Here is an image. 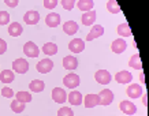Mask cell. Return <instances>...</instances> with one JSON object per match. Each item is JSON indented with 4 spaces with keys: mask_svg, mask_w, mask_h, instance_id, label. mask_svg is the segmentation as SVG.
<instances>
[{
    "mask_svg": "<svg viewBox=\"0 0 149 116\" xmlns=\"http://www.w3.org/2000/svg\"><path fill=\"white\" fill-rule=\"evenodd\" d=\"M79 82H81L79 75H77L75 72H70L63 78V85L66 88H68V89H75L79 85Z\"/></svg>",
    "mask_w": 149,
    "mask_h": 116,
    "instance_id": "6da1fadb",
    "label": "cell"
},
{
    "mask_svg": "<svg viewBox=\"0 0 149 116\" xmlns=\"http://www.w3.org/2000/svg\"><path fill=\"white\" fill-rule=\"evenodd\" d=\"M13 68L15 72H19V74H26L29 71V62L26 59L19 58L17 60L13 62Z\"/></svg>",
    "mask_w": 149,
    "mask_h": 116,
    "instance_id": "7a4b0ae2",
    "label": "cell"
},
{
    "mask_svg": "<svg viewBox=\"0 0 149 116\" xmlns=\"http://www.w3.org/2000/svg\"><path fill=\"white\" fill-rule=\"evenodd\" d=\"M23 52L27 58H37L40 55V49L33 41H27L26 44L23 45Z\"/></svg>",
    "mask_w": 149,
    "mask_h": 116,
    "instance_id": "3957f363",
    "label": "cell"
},
{
    "mask_svg": "<svg viewBox=\"0 0 149 116\" xmlns=\"http://www.w3.org/2000/svg\"><path fill=\"white\" fill-rule=\"evenodd\" d=\"M37 71L40 72V74H47V72H51L52 71V68H54V62L51 60V59L45 58L40 60V62L37 63Z\"/></svg>",
    "mask_w": 149,
    "mask_h": 116,
    "instance_id": "277c9868",
    "label": "cell"
},
{
    "mask_svg": "<svg viewBox=\"0 0 149 116\" xmlns=\"http://www.w3.org/2000/svg\"><path fill=\"white\" fill-rule=\"evenodd\" d=\"M95 79L97 81V83H101V85H108L112 76L107 70H99V71L95 74Z\"/></svg>",
    "mask_w": 149,
    "mask_h": 116,
    "instance_id": "5b68a950",
    "label": "cell"
},
{
    "mask_svg": "<svg viewBox=\"0 0 149 116\" xmlns=\"http://www.w3.org/2000/svg\"><path fill=\"white\" fill-rule=\"evenodd\" d=\"M99 98H100V104L101 105H109V104L113 101V93H112V90H109V89H104L101 90L99 93Z\"/></svg>",
    "mask_w": 149,
    "mask_h": 116,
    "instance_id": "8992f818",
    "label": "cell"
},
{
    "mask_svg": "<svg viewBox=\"0 0 149 116\" xmlns=\"http://www.w3.org/2000/svg\"><path fill=\"white\" fill-rule=\"evenodd\" d=\"M52 98H54L55 103L64 104L66 100H67V93L62 88H54V90H52Z\"/></svg>",
    "mask_w": 149,
    "mask_h": 116,
    "instance_id": "52a82bcc",
    "label": "cell"
},
{
    "mask_svg": "<svg viewBox=\"0 0 149 116\" xmlns=\"http://www.w3.org/2000/svg\"><path fill=\"white\" fill-rule=\"evenodd\" d=\"M23 21H25L26 25H37L38 21H40V14H38V11L30 10L23 15Z\"/></svg>",
    "mask_w": 149,
    "mask_h": 116,
    "instance_id": "ba28073f",
    "label": "cell"
},
{
    "mask_svg": "<svg viewBox=\"0 0 149 116\" xmlns=\"http://www.w3.org/2000/svg\"><path fill=\"white\" fill-rule=\"evenodd\" d=\"M115 81H116L118 83L126 85V83H130L131 81H133V75H131V72L126 71V70H122V71L116 72V75H115Z\"/></svg>",
    "mask_w": 149,
    "mask_h": 116,
    "instance_id": "9c48e42d",
    "label": "cell"
},
{
    "mask_svg": "<svg viewBox=\"0 0 149 116\" xmlns=\"http://www.w3.org/2000/svg\"><path fill=\"white\" fill-rule=\"evenodd\" d=\"M68 49H70L71 52H74V53H81L82 51L85 49V42H84V40H81V38H74V40L70 41Z\"/></svg>",
    "mask_w": 149,
    "mask_h": 116,
    "instance_id": "30bf717a",
    "label": "cell"
},
{
    "mask_svg": "<svg viewBox=\"0 0 149 116\" xmlns=\"http://www.w3.org/2000/svg\"><path fill=\"white\" fill-rule=\"evenodd\" d=\"M126 93L130 98H138L142 96V88H141V85H138V83H131V85L127 88Z\"/></svg>",
    "mask_w": 149,
    "mask_h": 116,
    "instance_id": "8fae6325",
    "label": "cell"
},
{
    "mask_svg": "<svg viewBox=\"0 0 149 116\" xmlns=\"http://www.w3.org/2000/svg\"><path fill=\"white\" fill-rule=\"evenodd\" d=\"M126 48H127V42L123 38H118V40H115L111 44V49H112V52H115V53H123L126 51Z\"/></svg>",
    "mask_w": 149,
    "mask_h": 116,
    "instance_id": "7c38bea8",
    "label": "cell"
},
{
    "mask_svg": "<svg viewBox=\"0 0 149 116\" xmlns=\"http://www.w3.org/2000/svg\"><path fill=\"white\" fill-rule=\"evenodd\" d=\"M81 21H82V25L85 26H91L93 25L96 21V11L95 10H91V11H86V13L82 14L81 17Z\"/></svg>",
    "mask_w": 149,
    "mask_h": 116,
    "instance_id": "4fadbf2b",
    "label": "cell"
},
{
    "mask_svg": "<svg viewBox=\"0 0 149 116\" xmlns=\"http://www.w3.org/2000/svg\"><path fill=\"white\" fill-rule=\"evenodd\" d=\"M119 108H120V111H122L123 113H126V115H134L137 112V107L131 103V101H122V103L119 104Z\"/></svg>",
    "mask_w": 149,
    "mask_h": 116,
    "instance_id": "5bb4252c",
    "label": "cell"
},
{
    "mask_svg": "<svg viewBox=\"0 0 149 116\" xmlns=\"http://www.w3.org/2000/svg\"><path fill=\"white\" fill-rule=\"evenodd\" d=\"M63 31L68 36H72L78 31V23L74 21H67L63 23Z\"/></svg>",
    "mask_w": 149,
    "mask_h": 116,
    "instance_id": "9a60e30c",
    "label": "cell"
},
{
    "mask_svg": "<svg viewBox=\"0 0 149 116\" xmlns=\"http://www.w3.org/2000/svg\"><path fill=\"white\" fill-rule=\"evenodd\" d=\"M45 23H47V26H49V27L59 26V23H60V15L56 14V13L48 14L47 18H45Z\"/></svg>",
    "mask_w": 149,
    "mask_h": 116,
    "instance_id": "2e32d148",
    "label": "cell"
},
{
    "mask_svg": "<svg viewBox=\"0 0 149 116\" xmlns=\"http://www.w3.org/2000/svg\"><path fill=\"white\" fill-rule=\"evenodd\" d=\"M85 107L86 108H95L96 105H100V98L99 94H88L85 97Z\"/></svg>",
    "mask_w": 149,
    "mask_h": 116,
    "instance_id": "e0dca14e",
    "label": "cell"
},
{
    "mask_svg": "<svg viewBox=\"0 0 149 116\" xmlns=\"http://www.w3.org/2000/svg\"><path fill=\"white\" fill-rule=\"evenodd\" d=\"M63 67L66 70H75L78 67V59L75 56H66L63 59Z\"/></svg>",
    "mask_w": 149,
    "mask_h": 116,
    "instance_id": "ac0fdd59",
    "label": "cell"
},
{
    "mask_svg": "<svg viewBox=\"0 0 149 116\" xmlns=\"http://www.w3.org/2000/svg\"><path fill=\"white\" fill-rule=\"evenodd\" d=\"M103 34H104V27L101 26V25H95L93 29L91 30V33L86 36V40L92 41V40H95V38H97V37L103 36Z\"/></svg>",
    "mask_w": 149,
    "mask_h": 116,
    "instance_id": "d6986e66",
    "label": "cell"
},
{
    "mask_svg": "<svg viewBox=\"0 0 149 116\" xmlns=\"http://www.w3.org/2000/svg\"><path fill=\"white\" fill-rule=\"evenodd\" d=\"M22 25L18 22H13V23H10L8 25V34L11 37H18L22 34Z\"/></svg>",
    "mask_w": 149,
    "mask_h": 116,
    "instance_id": "ffe728a7",
    "label": "cell"
},
{
    "mask_svg": "<svg viewBox=\"0 0 149 116\" xmlns=\"http://www.w3.org/2000/svg\"><path fill=\"white\" fill-rule=\"evenodd\" d=\"M68 103L71 105H81L82 103V94L77 90H72L71 93H68Z\"/></svg>",
    "mask_w": 149,
    "mask_h": 116,
    "instance_id": "44dd1931",
    "label": "cell"
},
{
    "mask_svg": "<svg viewBox=\"0 0 149 116\" xmlns=\"http://www.w3.org/2000/svg\"><path fill=\"white\" fill-rule=\"evenodd\" d=\"M29 88H30V90L34 92V93H40V92L44 90L45 83H44V81H41V79H34L29 83Z\"/></svg>",
    "mask_w": 149,
    "mask_h": 116,
    "instance_id": "7402d4cb",
    "label": "cell"
},
{
    "mask_svg": "<svg viewBox=\"0 0 149 116\" xmlns=\"http://www.w3.org/2000/svg\"><path fill=\"white\" fill-rule=\"evenodd\" d=\"M42 52L47 56H54V55L58 53V45L55 44V42H47L42 47Z\"/></svg>",
    "mask_w": 149,
    "mask_h": 116,
    "instance_id": "603a6c76",
    "label": "cell"
},
{
    "mask_svg": "<svg viewBox=\"0 0 149 116\" xmlns=\"http://www.w3.org/2000/svg\"><path fill=\"white\" fill-rule=\"evenodd\" d=\"M118 34L120 36V38H125V37H130L131 36V30H130V26L129 23L125 22V23H120L118 26Z\"/></svg>",
    "mask_w": 149,
    "mask_h": 116,
    "instance_id": "cb8c5ba5",
    "label": "cell"
},
{
    "mask_svg": "<svg viewBox=\"0 0 149 116\" xmlns=\"http://www.w3.org/2000/svg\"><path fill=\"white\" fill-rule=\"evenodd\" d=\"M129 66L134 70H142V63H141V58L140 53H134L130 58V62H129Z\"/></svg>",
    "mask_w": 149,
    "mask_h": 116,
    "instance_id": "d4e9b609",
    "label": "cell"
},
{
    "mask_svg": "<svg viewBox=\"0 0 149 116\" xmlns=\"http://www.w3.org/2000/svg\"><path fill=\"white\" fill-rule=\"evenodd\" d=\"M93 6H95L93 0H79L77 3V7L81 10V11H84V13L93 10Z\"/></svg>",
    "mask_w": 149,
    "mask_h": 116,
    "instance_id": "484cf974",
    "label": "cell"
},
{
    "mask_svg": "<svg viewBox=\"0 0 149 116\" xmlns=\"http://www.w3.org/2000/svg\"><path fill=\"white\" fill-rule=\"evenodd\" d=\"M0 81L3 83H11L14 81V72L11 70H3L0 72Z\"/></svg>",
    "mask_w": 149,
    "mask_h": 116,
    "instance_id": "4316f807",
    "label": "cell"
},
{
    "mask_svg": "<svg viewBox=\"0 0 149 116\" xmlns=\"http://www.w3.org/2000/svg\"><path fill=\"white\" fill-rule=\"evenodd\" d=\"M15 96H17L15 100H18V101H21V103H23V104L32 101V94L29 93V92H18Z\"/></svg>",
    "mask_w": 149,
    "mask_h": 116,
    "instance_id": "83f0119b",
    "label": "cell"
},
{
    "mask_svg": "<svg viewBox=\"0 0 149 116\" xmlns=\"http://www.w3.org/2000/svg\"><path fill=\"white\" fill-rule=\"evenodd\" d=\"M107 10H108L111 14L120 13V7H119L116 0H108V3H107Z\"/></svg>",
    "mask_w": 149,
    "mask_h": 116,
    "instance_id": "f1b7e54d",
    "label": "cell"
},
{
    "mask_svg": "<svg viewBox=\"0 0 149 116\" xmlns=\"http://www.w3.org/2000/svg\"><path fill=\"white\" fill-rule=\"evenodd\" d=\"M25 104L21 103V101H18V100H14L13 103H11V109H13L15 113H22L23 111H25Z\"/></svg>",
    "mask_w": 149,
    "mask_h": 116,
    "instance_id": "f546056e",
    "label": "cell"
},
{
    "mask_svg": "<svg viewBox=\"0 0 149 116\" xmlns=\"http://www.w3.org/2000/svg\"><path fill=\"white\" fill-rule=\"evenodd\" d=\"M58 116H74V112H72L71 108L68 107H62L58 111Z\"/></svg>",
    "mask_w": 149,
    "mask_h": 116,
    "instance_id": "4dcf8cb0",
    "label": "cell"
},
{
    "mask_svg": "<svg viewBox=\"0 0 149 116\" xmlns=\"http://www.w3.org/2000/svg\"><path fill=\"white\" fill-rule=\"evenodd\" d=\"M10 22V14L7 11H0V25H7Z\"/></svg>",
    "mask_w": 149,
    "mask_h": 116,
    "instance_id": "1f68e13d",
    "label": "cell"
},
{
    "mask_svg": "<svg viewBox=\"0 0 149 116\" xmlns=\"http://www.w3.org/2000/svg\"><path fill=\"white\" fill-rule=\"evenodd\" d=\"M62 3V6H63V8L64 10H72L74 8V4H75V0H62L60 1Z\"/></svg>",
    "mask_w": 149,
    "mask_h": 116,
    "instance_id": "d6a6232c",
    "label": "cell"
},
{
    "mask_svg": "<svg viewBox=\"0 0 149 116\" xmlns=\"http://www.w3.org/2000/svg\"><path fill=\"white\" fill-rule=\"evenodd\" d=\"M1 96H4V97H7V98H11L14 96V90L11 89V88H3L1 89Z\"/></svg>",
    "mask_w": 149,
    "mask_h": 116,
    "instance_id": "836d02e7",
    "label": "cell"
},
{
    "mask_svg": "<svg viewBox=\"0 0 149 116\" xmlns=\"http://www.w3.org/2000/svg\"><path fill=\"white\" fill-rule=\"evenodd\" d=\"M56 6H58V0H44V7H45V8L52 10V8H55Z\"/></svg>",
    "mask_w": 149,
    "mask_h": 116,
    "instance_id": "e575fe53",
    "label": "cell"
},
{
    "mask_svg": "<svg viewBox=\"0 0 149 116\" xmlns=\"http://www.w3.org/2000/svg\"><path fill=\"white\" fill-rule=\"evenodd\" d=\"M4 3H6L7 6H8L10 8H15V7L18 6L19 0H4Z\"/></svg>",
    "mask_w": 149,
    "mask_h": 116,
    "instance_id": "d590c367",
    "label": "cell"
},
{
    "mask_svg": "<svg viewBox=\"0 0 149 116\" xmlns=\"http://www.w3.org/2000/svg\"><path fill=\"white\" fill-rule=\"evenodd\" d=\"M7 51V42L3 38H0V55H3Z\"/></svg>",
    "mask_w": 149,
    "mask_h": 116,
    "instance_id": "8d00e7d4",
    "label": "cell"
},
{
    "mask_svg": "<svg viewBox=\"0 0 149 116\" xmlns=\"http://www.w3.org/2000/svg\"><path fill=\"white\" fill-rule=\"evenodd\" d=\"M142 103H144L145 107L148 105V98H146V94H142Z\"/></svg>",
    "mask_w": 149,
    "mask_h": 116,
    "instance_id": "74e56055",
    "label": "cell"
},
{
    "mask_svg": "<svg viewBox=\"0 0 149 116\" xmlns=\"http://www.w3.org/2000/svg\"><path fill=\"white\" fill-rule=\"evenodd\" d=\"M140 81H141V83H144V85H145V76H144V72H141V74H140Z\"/></svg>",
    "mask_w": 149,
    "mask_h": 116,
    "instance_id": "f35d334b",
    "label": "cell"
}]
</instances>
